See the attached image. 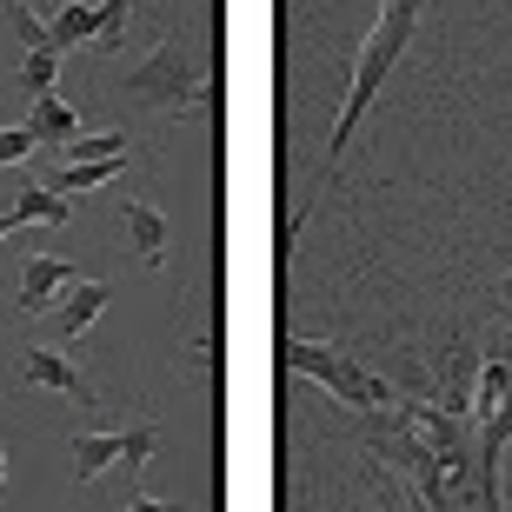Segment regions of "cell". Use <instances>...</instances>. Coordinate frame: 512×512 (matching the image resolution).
Listing matches in <instances>:
<instances>
[{
	"label": "cell",
	"mask_w": 512,
	"mask_h": 512,
	"mask_svg": "<svg viewBox=\"0 0 512 512\" xmlns=\"http://www.w3.org/2000/svg\"><path fill=\"white\" fill-rule=\"evenodd\" d=\"M0 486H7V446H0Z\"/></svg>",
	"instance_id": "obj_22"
},
{
	"label": "cell",
	"mask_w": 512,
	"mask_h": 512,
	"mask_svg": "<svg viewBox=\"0 0 512 512\" xmlns=\"http://www.w3.org/2000/svg\"><path fill=\"white\" fill-rule=\"evenodd\" d=\"M7 213H14V227H27V220H47V227H67V220H74V200H60L54 187H27V193H20V200H14Z\"/></svg>",
	"instance_id": "obj_12"
},
{
	"label": "cell",
	"mask_w": 512,
	"mask_h": 512,
	"mask_svg": "<svg viewBox=\"0 0 512 512\" xmlns=\"http://www.w3.org/2000/svg\"><path fill=\"white\" fill-rule=\"evenodd\" d=\"M120 213H127V240H133V253H140L147 266H160V260H167V247H173L167 213H160V207H147V200H120Z\"/></svg>",
	"instance_id": "obj_7"
},
{
	"label": "cell",
	"mask_w": 512,
	"mask_h": 512,
	"mask_svg": "<svg viewBox=\"0 0 512 512\" xmlns=\"http://www.w3.org/2000/svg\"><path fill=\"white\" fill-rule=\"evenodd\" d=\"M120 94H127L133 107H153V114H207V87H200V67H193L187 34L173 27V34L120 80Z\"/></svg>",
	"instance_id": "obj_2"
},
{
	"label": "cell",
	"mask_w": 512,
	"mask_h": 512,
	"mask_svg": "<svg viewBox=\"0 0 512 512\" xmlns=\"http://www.w3.org/2000/svg\"><path fill=\"white\" fill-rule=\"evenodd\" d=\"M127 160H133V153H120V160H94V167H60L54 173V193H60V200H67V193H94V187H107Z\"/></svg>",
	"instance_id": "obj_13"
},
{
	"label": "cell",
	"mask_w": 512,
	"mask_h": 512,
	"mask_svg": "<svg viewBox=\"0 0 512 512\" xmlns=\"http://www.w3.org/2000/svg\"><path fill=\"white\" fill-rule=\"evenodd\" d=\"M153 439H160V419H140V426H127V446H120V466L127 473H140L153 459Z\"/></svg>",
	"instance_id": "obj_16"
},
{
	"label": "cell",
	"mask_w": 512,
	"mask_h": 512,
	"mask_svg": "<svg viewBox=\"0 0 512 512\" xmlns=\"http://www.w3.org/2000/svg\"><path fill=\"white\" fill-rule=\"evenodd\" d=\"M114 300V286L107 280H74L67 293H60V306H54V340H80L87 326L100 320V306Z\"/></svg>",
	"instance_id": "obj_6"
},
{
	"label": "cell",
	"mask_w": 512,
	"mask_h": 512,
	"mask_svg": "<svg viewBox=\"0 0 512 512\" xmlns=\"http://www.w3.org/2000/svg\"><path fill=\"white\" fill-rule=\"evenodd\" d=\"M419 40V0H386L373 34H366L360 60H353V87H346V107H340V127L326 140V167H340L346 147H353V127L366 120V107L380 100V87L393 80V67L406 60V47Z\"/></svg>",
	"instance_id": "obj_1"
},
{
	"label": "cell",
	"mask_w": 512,
	"mask_h": 512,
	"mask_svg": "<svg viewBox=\"0 0 512 512\" xmlns=\"http://www.w3.org/2000/svg\"><path fill=\"white\" fill-rule=\"evenodd\" d=\"M54 74H60V54H54V47H40V54H27V60H20V94H27V100L54 94Z\"/></svg>",
	"instance_id": "obj_15"
},
{
	"label": "cell",
	"mask_w": 512,
	"mask_h": 512,
	"mask_svg": "<svg viewBox=\"0 0 512 512\" xmlns=\"http://www.w3.org/2000/svg\"><path fill=\"white\" fill-rule=\"evenodd\" d=\"M7 233H14V213H0V240H7Z\"/></svg>",
	"instance_id": "obj_21"
},
{
	"label": "cell",
	"mask_w": 512,
	"mask_h": 512,
	"mask_svg": "<svg viewBox=\"0 0 512 512\" xmlns=\"http://www.w3.org/2000/svg\"><path fill=\"white\" fill-rule=\"evenodd\" d=\"M94 27H100V7H87V0L54 7V20H47V47H54V54H67V47H94Z\"/></svg>",
	"instance_id": "obj_8"
},
{
	"label": "cell",
	"mask_w": 512,
	"mask_h": 512,
	"mask_svg": "<svg viewBox=\"0 0 512 512\" xmlns=\"http://www.w3.org/2000/svg\"><path fill=\"white\" fill-rule=\"evenodd\" d=\"M27 133H34L40 147H67V140L80 133V120H74V107H67L60 94H40L34 114H27Z\"/></svg>",
	"instance_id": "obj_9"
},
{
	"label": "cell",
	"mask_w": 512,
	"mask_h": 512,
	"mask_svg": "<svg viewBox=\"0 0 512 512\" xmlns=\"http://www.w3.org/2000/svg\"><path fill=\"white\" fill-rule=\"evenodd\" d=\"M74 286V273H67V260H47V253H34V260L20 266V313L27 320H40L47 306H60V293Z\"/></svg>",
	"instance_id": "obj_5"
},
{
	"label": "cell",
	"mask_w": 512,
	"mask_h": 512,
	"mask_svg": "<svg viewBox=\"0 0 512 512\" xmlns=\"http://www.w3.org/2000/svg\"><path fill=\"white\" fill-rule=\"evenodd\" d=\"M34 147H40V140H34L27 127H0V167H20Z\"/></svg>",
	"instance_id": "obj_18"
},
{
	"label": "cell",
	"mask_w": 512,
	"mask_h": 512,
	"mask_svg": "<svg viewBox=\"0 0 512 512\" xmlns=\"http://www.w3.org/2000/svg\"><path fill=\"white\" fill-rule=\"evenodd\" d=\"M127 512H187V506H180V499H153V493H140Z\"/></svg>",
	"instance_id": "obj_19"
},
{
	"label": "cell",
	"mask_w": 512,
	"mask_h": 512,
	"mask_svg": "<svg viewBox=\"0 0 512 512\" xmlns=\"http://www.w3.org/2000/svg\"><path fill=\"white\" fill-rule=\"evenodd\" d=\"M127 20H133V0H100V27H94L100 54H120L127 47Z\"/></svg>",
	"instance_id": "obj_14"
},
{
	"label": "cell",
	"mask_w": 512,
	"mask_h": 512,
	"mask_svg": "<svg viewBox=\"0 0 512 512\" xmlns=\"http://www.w3.org/2000/svg\"><path fill=\"white\" fill-rule=\"evenodd\" d=\"M120 446H127V433H80L74 439V479L94 486L107 466H120Z\"/></svg>",
	"instance_id": "obj_10"
},
{
	"label": "cell",
	"mask_w": 512,
	"mask_h": 512,
	"mask_svg": "<svg viewBox=\"0 0 512 512\" xmlns=\"http://www.w3.org/2000/svg\"><path fill=\"white\" fill-rule=\"evenodd\" d=\"M499 300H506V306H512V273H506V280H499Z\"/></svg>",
	"instance_id": "obj_20"
},
{
	"label": "cell",
	"mask_w": 512,
	"mask_h": 512,
	"mask_svg": "<svg viewBox=\"0 0 512 512\" xmlns=\"http://www.w3.org/2000/svg\"><path fill=\"white\" fill-rule=\"evenodd\" d=\"M280 360L293 366V373H306V380H320L326 393L340 399V406H353V413H386V406H399L393 386H386L380 373H366V360H346L340 346H326V340L293 333V340L280 346Z\"/></svg>",
	"instance_id": "obj_3"
},
{
	"label": "cell",
	"mask_w": 512,
	"mask_h": 512,
	"mask_svg": "<svg viewBox=\"0 0 512 512\" xmlns=\"http://www.w3.org/2000/svg\"><path fill=\"white\" fill-rule=\"evenodd\" d=\"M60 160H67V167H94V160H120V153H127V133L120 127H107V133H74V140H67V147H54Z\"/></svg>",
	"instance_id": "obj_11"
},
{
	"label": "cell",
	"mask_w": 512,
	"mask_h": 512,
	"mask_svg": "<svg viewBox=\"0 0 512 512\" xmlns=\"http://www.w3.org/2000/svg\"><path fill=\"white\" fill-rule=\"evenodd\" d=\"M20 380L40 386V393H67V399H80V406H94L87 373H80L74 360H60V353H47V346H27V353H20Z\"/></svg>",
	"instance_id": "obj_4"
},
{
	"label": "cell",
	"mask_w": 512,
	"mask_h": 512,
	"mask_svg": "<svg viewBox=\"0 0 512 512\" xmlns=\"http://www.w3.org/2000/svg\"><path fill=\"white\" fill-rule=\"evenodd\" d=\"M7 20H14V34H20V47H27V54H40V47H47V27H40V14L27 7V0H7Z\"/></svg>",
	"instance_id": "obj_17"
}]
</instances>
